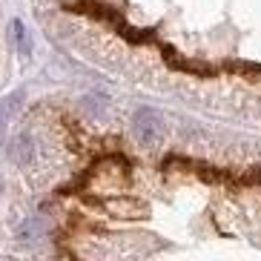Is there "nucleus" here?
Instances as JSON below:
<instances>
[{"mask_svg":"<svg viewBox=\"0 0 261 261\" xmlns=\"http://www.w3.org/2000/svg\"><path fill=\"white\" fill-rule=\"evenodd\" d=\"M132 132L135 138L141 141V146H155L164 138V121L155 109H138L135 118H132Z\"/></svg>","mask_w":261,"mask_h":261,"instance_id":"1","label":"nucleus"},{"mask_svg":"<svg viewBox=\"0 0 261 261\" xmlns=\"http://www.w3.org/2000/svg\"><path fill=\"white\" fill-rule=\"evenodd\" d=\"M40 232H43V227H40L38 218H32V221L20 224V230H17V238H20V244H35L40 238Z\"/></svg>","mask_w":261,"mask_h":261,"instance_id":"3","label":"nucleus"},{"mask_svg":"<svg viewBox=\"0 0 261 261\" xmlns=\"http://www.w3.org/2000/svg\"><path fill=\"white\" fill-rule=\"evenodd\" d=\"M0 187H3V178H0Z\"/></svg>","mask_w":261,"mask_h":261,"instance_id":"6","label":"nucleus"},{"mask_svg":"<svg viewBox=\"0 0 261 261\" xmlns=\"http://www.w3.org/2000/svg\"><path fill=\"white\" fill-rule=\"evenodd\" d=\"M12 40H15V46H17V52H20V55H29L32 52L29 35H26V29H23V23H20V20H15V23H12Z\"/></svg>","mask_w":261,"mask_h":261,"instance_id":"4","label":"nucleus"},{"mask_svg":"<svg viewBox=\"0 0 261 261\" xmlns=\"http://www.w3.org/2000/svg\"><path fill=\"white\" fill-rule=\"evenodd\" d=\"M9 155H12V161H15V164L26 167V164H32V158H35V146H32V141L26 138V135H20V138L12 141V146H9Z\"/></svg>","mask_w":261,"mask_h":261,"instance_id":"2","label":"nucleus"},{"mask_svg":"<svg viewBox=\"0 0 261 261\" xmlns=\"http://www.w3.org/2000/svg\"><path fill=\"white\" fill-rule=\"evenodd\" d=\"M107 107H109V100L100 98V95H86L84 98V109L89 112V115H95V118L107 115Z\"/></svg>","mask_w":261,"mask_h":261,"instance_id":"5","label":"nucleus"}]
</instances>
